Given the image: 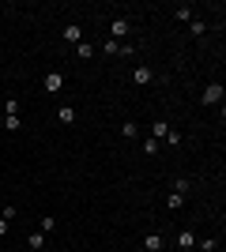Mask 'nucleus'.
<instances>
[{
    "instance_id": "39448f33",
    "label": "nucleus",
    "mask_w": 226,
    "mask_h": 252,
    "mask_svg": "<svg viewBox=\"0 0 226 252\" xmlns=\"http://www.w3.org/2000/svg\"><path fill=\"white\" fill-rule=\"evenodd\" d=\"M151 79H155V68H147V64H140V68H132V83H140V87H147Z\"/></svg>"
},
{
    "instance_id": "20e7f679",
    "label": "nucleus",
    "mask_w": 226,
    "mask_h": 252,
    "mask_svg": "<svg viewBox=\"0 0 226 252\" xmlns=\"http://www.w3.org/2000/svg\"><path fill=\"white\" fill-rule=\"evenodd\" d=\"M173 245H177L181 252H193V249H196V233H193V230H181L177 237H173Z\"/></svg>"
},
{
    "instance_id": "1a4fd4ad",
    "label": "nucleus",
    "mask_w": 226,
    "mask_h": 252,
    "mask_svg": "<svg viewBox=\"0 0 226 252\" xmlns=\"http://www.w3.org/2000/svg\"><path fill=\"white\" fill-rule=\"evenodd\" d=\"M173 19H177V23H193V19H196V11L189 8V4H181V8L173 11Z\"/></svg>"
},
{
    "instance_id": "423d86ee",
    "label": "nucleus",
    "mask_w": 226,
    "mask_h": 252,
    "mask_svg": "<svg viewBox=\"0 0 226 252\" xmlns=\"http://www.w3.org/2000/svg\"><path fill=\"white\" fill-rule=\"evenodd\" d=\"M143 249L147 252H162L166 249V237H162V233H147V237H143Z\"/></svg>"
},
{
    "instance_id": "f03ea898",
    "label": "nucleus",
    "mask_w": 226,
    "mask_h": 252,
    "mask_svg": "<svg viewBox=\"0 0 226 252\" xmlns=\"http://www.w3.org/2000/svg\"><path fill=\"white\" fill-rule=\"evenodd\" d=\"M223 94H226L223 83H207L204 94H200V102H204V105H219V102H223Z\"/></svg>"
},
{
    "instance_id": "b1692460",
    "label": "nucleus",
    "mask_w": 226,
    "mask_h": 252,
    "mask_svg": "<svg viewBox=\"0 0 226 252\" xmlns=\"http://www.w3.org/2000/svg\"><path fill=\"white\" fill-rule=\"evenodd\" d=\"M8 226H11V222L4 219V215H0V237H4V233H8Z\"/></svg>"
},
{
    "instance_id": "a211bd4d",
    "label": "nucleus",
    "mask_w": 226,
    "mask_h": 252,
    "mask_svg": "<svg viewBox=\"0 0 226 252\" xmlns=\"http://www.w3.org/2000/svg\"><path fill=\"white\" fill-rule=\"evenodd\" d=\"M189 189H193V185H189V181H185V177H177V181H173V192H177V196H185V192H189Z\"/></svg>"
},
{
    "instance_id": "0eeeda50",
    "label": "nucleus",
    "mask_w": 226,
    "mask_h": 252,
    "mask_svg": "<svg viewBox=\"0 0 226 252\" xmlns=\"http://www.w3.org/2000/svg\"><path fill=\"white\" fill-rule=\"evenodd\" d=\"M65 42H75V45L83 42V27H79V23H68L65 27Z\"/></svg>"
},
{
    "instance_id": "f3484780",
    "label": "nucleus",
    "mask_w": 226,
    "mask_h": 252,
    "mask_svg": "<svg viewBox=\"0 0 226 252\" xmlns=\"http://www.w3.org/2000/svg\"><path fill=\"white\" fill-rule=\"evenodd\" d=\"M181 203H185V196H177V192H170V196H166V207H170V211H177Z\"/></svg>"
},
{
    "instance_id": "6e6552de",
    "label": "nucleus",
    "mask_w": 226,
    "mask_h": 252,
    "mask_svg": "<svg viewBox=\"0 0 226 252\" xmlns=\"http://www.w3.org/2000/svg\"><path fill=\"white\" fill-rule=\"evenodd\" d=\"M57 117H61V125H75V105H61V109H57Z\"/></svg>"
},
{
    "instance_id": "ddd939ff",
    "label": "nucleus",
    "mask_w": 226,
    "mask_h": 252,
    "mask_svg": "<svg viewBox=\"0 0 226 252\" xmlns=\"http://www.w3.org/2000/svg\"><path fill=\"white\" fill-rule=\"evenodd\" d=\"M189 34H193V38H204V34H207V23L204 19H193V23H189Z\"/></svg>"
},
{
    "instance_id": "f257e3e1",
    "label": "nucleus",
    "mask_w": 226,
    "mask_h": 252,
    "mask_svg": "<svg viewBox=\"0 0 226 252\" xmlns=\"http://www.w3.org/2000/svg\"><path fill=\"white\" fill-rule=\"evenodd\" d=\"M132 34V23L125 19V15H117V19L109 23V38H113V42H121V38H129Z\"/></svg>"
},
{
    "instance_id": "7ed1b4c3",
    "label": "nucleus",
    "mask_w": 226,
    "mask_h": 252,
    "mask_svg": "<svg viewBox=\"0 0 226 252\" xmlns=\"http://www.w3.org/2000/svg\"><path fill=\"white\" fill-rule=\"evenodd\" d=\"M42 87H45V94H57V91L65 87V72H45Z\"/></svg>"
},
{
    "instance_id": "5701e85b",
    "label": "nucleus",
    "mask_w": 226,
    "mask_h": 252,
    "mask_svg": "<svg viewBox=\"0 0 226 252\" xmlns=\"http://www.w3.org/2000/svg\"><path fill=\"white\" fill-rule=\"evenodd\" d=\"M166 143H170V147H177V143H181V132H173V128H170V132H166Z\"/></svg>"
},
{
    "instance_id": "6ab92c4d",
    "label": "nucleus",
    "mask_w": 226,
    "mask_h": 252,
    "mask_svg": "<svg viewBox=\"0 0 226 252\" xmlns=\"http://www.w3.org/2000/svg\"><path fill=\"white\" fill-rule=\"evenodd\" d=\"M102 49H106L109 57H117V53H121V42H113V38H109V42H102Z\"/></svg>"
},
{
    "instance_id": "9b49d317",
    "label": "nucleus",
    "mask_w": 226,
    "mask_h": 252,
    "mask_svg": "<svg viewBox=\"0 0 226 252\" xmlns=\"http://www.w3.org/2000/svg\"><path fill=\"white\" fill-rule=\"evenodd\" d=\"M121 136H125V139H136V136H140V125H136V121H125V125H121Z\"/></svg>"
},
{
    "instance_id": "dca6fc26",
    "label": "nucleus",
    "mask_w": 226,
    "mask_h": 252,
    "mask_svg": "<svg viewBox=\"0 0 226 252\" xmlns=\"http://www.w3.org/2000/svg\"><path fill=\"white\" fill-rule=\"evenodd\" d=\"M38 230H42V233H53L57 230V219H53V215H45V219L38 222Z\"/></svg>"
},
{
    "instance_id": "412c9836",
    "label": "nucleus",
    "mask_w": 226,
    "mask_h": 252,
    "mask_svg": "<svg viewBox=\"0 0 226 252\" xmlns=\"http://www.w3.org/2000/svg\"><path fill=\"white\" fill-rule=\"evenodd\" d=\"M4 113H19V98H8V102H4Z\"/></svg>"
},
{
    "instance_id": "4be33fe9",
    "label": "nucleus",
    "mask_w": 226,
    "mask_h": 252,
    "mask_svg": "<svg viewBox=\"0 0 226 252\" xmlns=\"http://www.w3.org/2000/svg\"><path fill=\"white\" fill-rule=\"evenodd\" d=\"M143 155H159V139H147V143H143Z\"/></svg>"
},
{
    "instance_id": "aec40b11",
    "label": "nucleus",
    "mask_w": 226,
    "mask_h": 252,
    "mask_svg": "<svg viewBox=\"0 0 226 252\" xmlns=\"http://www.w3.org/2000/svg\"><path fill=\"white\" fill-rule=\"evenodd\" d=\"M196 249H200V252H211V249H215V237H204V241H196Z\"/></svg>"
},
{
    "instance_id": "2eb2a0df",
    "label": "nucleus",
    "mask_w": 226,
    "mask_h": 252,
    "mask_svg": "<svg viewBox=\"0 0 226 252\" xmlns=\"http://www.w3.org/2000/svg\"><path fill=\"white\" fill-rule=\"evenodd\" d=\"M75 53H79V61H91V57H95V45H91V42H79V45H75Z\"/></svg>"
},
{
    "instance_id": "f8f14e48",
    "label": "nucleus",
    "mask_w": 226,
    "mask_h": 252,
    "mask_svg": "<svg viewBox=\"0 0 226 252\" xmlns=\"http://www.w3.org/2000/svg\"><path fill=\"white\" fill-rule=\"evenodd\" d=\"M166 132H170L166 121H155V125H151V139H166Z\"/></svg>"
},
{
    "instance_id": "9d476101",
    "label": "nucleus",
    "mask_w": 226,
    "mask_h": 252,
    "mask_svg": "<svg viewBox=\"0 0 226 252\" xmlns=\"http://www.w3.org/2000/svg\"><path fill=\"white\" fill-rule=\"evenodd\" d=\"M27 245H31L34 252H42V249H45V233H42V230H34L31 237H27Z\"/></svg>"
},
{
    "instance_id": "4468645a",
    "label": "nucleus",
    "mask_w": 226,
    "mask_h": 252,
    "mask_svg": "<svg viewBox=\"0 0 226 252\" xmlns=\"http://www.w3.org/2000/svg\"><path fill=\"white\" fill-rule=\"evenodd\" d=\"M4 128H8V132H19V128H23L19 113H4Z\"/></svg>"
}]
</instances>
